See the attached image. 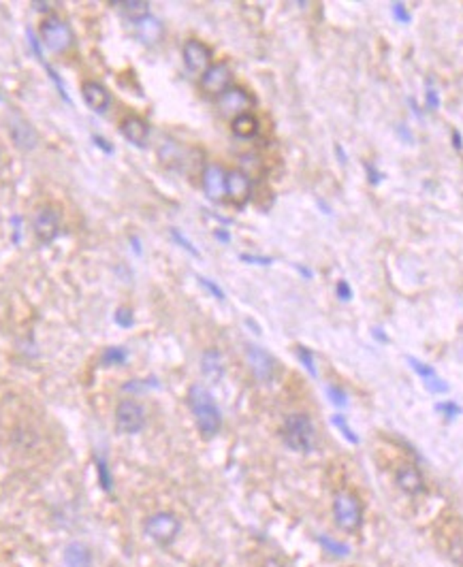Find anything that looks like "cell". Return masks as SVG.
I'll list each match as a JSON object with an SVG mask.
<instances>
[{
  "label": "cell",
  "instance_id": "cell-16",
  "mask_svg": "<svg viewBox=\"0 0 463 567\" xmlns=\"http://www.w3.org/2000/svg\"><path fill=\"white\" fill-rule=\"evenodd\" d=\"M81 98L85 105H88V109H92L94 113H105L111 105L109 90L99 81H85L81 86Z\"/></svg>",
  "mask_w": 463,
  "mask_h": 567
},
{
  "label": "cell",
  "instance_id": "cell-41",
  "mask_svg": "<svg viewBox=\"0 0 463 567\" xmlns=\"http://www.w3.org/2000/svg\"><path fill=\"white\" fill-rule=\"evenodd\" d=\"M397 134L406 141V143H412V134H410V130H408V126L406 124H399L397 126Z\"/></svg>",
  "mask_w": 463,
  "mask_h": 567
},
{
  "label": "cell",
  "instance_id": "cell-44",
  "mask_svg": "<svg viewBox=\"0 0 463 567\" xmlns=\"http://www.w3.org/2000/svg\"><path fill=\"white\" fill-rule=\"evenodd\" d=\"M335 154H337V158H339V162H342V164L348 162V156L344 154V150H342V146H339V143L335 146Z\"/></svg>",
  "mask_w": 463,
  "mask_h": 567
},
{
  "label": "cell",
  "instance_id": "cell-11",
  "mask_svg": "<svg viewBox=\"0 0 463 567\" xmlns=\"http://www.w3.org/2000/svg\"><path fill=\"white\" fill-rule=\"evenodd\" d=\"M201 88L208 94L220 96L224 90L230 88V69L226 62H216L212 64L203 75H201Z\"/></svg>",
  "mask_w": 463,
  "mask_h": 567
},
{
  "label": "cell",
  "instance_id": "cell-4",
  "mask_svg": "<svg viewBox=\"0 0 463 567\" xmlns=\"http://www.w3.org/2000/svg\"><path fill=\"white\" fill-rule=\"evenodd\" d=\"M143 531L158 546H171L182 531V521L173 512H154L143 523Z\"/></svg>",
  "mask_w": 463,
  "mask_h": 567
},
{
  "label": "cell",
  "instance_id": "cell-23",
  "mask_svg": "<svg viewBox=\"0 0 463 567\" xmlns=\"http://www.w3.org/2000/svg\"><path fill=\"white\" fill-rule=\"evenodd\" d=\"M126 350L124 348H118V346H113V348H107L101 356V363L103 367H115V365H124L126 363Z\"/></svg>",
  "mask_w": 463,
  "mask_h": 567
},
{
  "label": "cell",
  "instance_id": "cell-37",
  "mask_svg": "<svg viewBox=\"0 0 463 567\" xmlns=\"http://www.w3.org/2000/svg\"><path fill=\"white\" fill-rule=\"evenodd\" d=\"M427 107H429V111H438L440 109V94H438V90L436 88H427Z\"/></svg>",
  "mask_w": 463,
  "mask_h": 567
},
{
  "label": "cell",
  "instance_id": "cell-13",
  "mask_svg": "<svg viewBox=\"0 0 463 567\" xmlns=\"http://www.w3.org/2000/svg\"><path fill=\"white\" fill-rule=\"evenodd\" d=\"M203 192L212 203H220L226 196V171L220 164H208L203 171Z\"/></svg>",
  "mask_w": 463,
  "mask_h": 567
},
{
  "label": "cell",
  "instance_id": "cell-20",
  "mask_svg": "<svg viewBox=\"0 0 463 567\" xmlns=\"http://www.w3.org/2000/svg\"><path fill=\"white\" fill-rule=\"evenodd\" d=\"M113 7H118L135 24L150 15V3H146V0H122V3H113Z\"/></svg>",
  "mask_w": 463,
  "mask_h": 567
},
{
  "label": "cell",
  "instance_id": "cell-14",
  "mask_svg": "<svg viewBox=\"0 0 463 567\" xmlns=\"http://www.w3.org/2000/svg\"><path fill=\"white\" fill-rule=\"evenodd\" d=\"M395 482H397V487H399L403 493H406V495H412V497L425 493V489H427L425 478H423L421 469H419L416 465H412V463H403V465L397 469Z\"/></svg>",
  "mask_w": 463,
  "mask_h": 567
},
{
  "label": "cell",
  "instance_id": "cell-26",
  "mask_svg": "<svg viewBox=\"0 0 463 567\" xmlns=\"http://www.w3.org/2000/svg\"><path fill=\"white\" fill-rule=\"evenodd\" d=\"M448 555H451V559H453L457 565L463 567V533L455 535L453 540H451V544H448Z\"/></svg>",
  "mask_w": 463,
  "mask_h": 567
},
{
  "label": "cell",
  "instance_id": "cell-9",
  "mask_svg": "<svg viewBox=\"0 0 463 567\" xmlns=\"http://www.w3.org/2000/svg\"><path fill=\"white\" fill-rule=\"evenodd\" d=\"M252 107V98L246 90L242 88H228L218 96V109L224 118H237L248 113V109Z\"/></svg>",
  "mask_w": 463,
  "mask_h": 567
},
{
  "label": "cell",
  "instance_id": "cell-17",
  "mask_svg": "<svg viewBox=\"0 0 463 567\" xmlns=\"http://www.w3.org/2000/svg\"><path fill=\"white\" fill-rule=\"evenodd\" d=\"M124 139L128 141V143L137 146V148H143L148 143V139H150V126L146 120H141L137 116H128L122 120V126H120Z\"/></svg>",
  "mask_w": 463,
  "mask_h": 567
},
{
  "label": "cell",
  "instance_id": "cell-39",
  "mask_svg": "<svg viewBox=\"0 0 463 567\" xmlns=\"http://www.w3.org/2000/svg\"><path fill=\"white\" fill-rule=\"evenodd\" d=\"M365 171H367V177H369V184H380L382 182V173L378 171V168H376L371 162H365Z\"/></svg>",
  "mask_w": 463,
  "mask_h": 567
},
{
  "label": "cell",
  "instance_id": "cell-7",
  "mask_svg": "<svg viewBox=\"0 0 463 567\" xmlns=\"http://www.w3.org/2000/svg\"><path fill=\"white\" fill-rule=\"evenodd\" d=\"M33 231L41 243H51L60 233V211L51 205H43L35 211Z\"/></svg>",
  "mask_w": 463,
  "mask_h": 567
},
{
  "label": "cell",
  "instance_id": "cell-5",
  "mask_svg": "<svg viewBox=\"0 0 463 567\" xmlns=\"http://www.w3.org/2000/svg\"><path fill=\"white\" fill-rule=\"evenodd\" d=\"M146 427V408L135 399H122L115 408V429L122 435L141 433Z\"/></svg>",
  "mask_w": 463,
  "mask_h": 567
},
{
  "label": "cell",
  "instance_id": "cell-8",
  "mask_svg": "<svg viewBox=\"0 0 463 567\" xmlns=\"http://www.w3.org/2000/svg\"><path fill=\"white\" fill-rule=\"evenodd\" d=\"M246 360L258 382H271L276 374V360L273 356L260 346H248L246 348Z\"/></svg>",
  "mask_w": 463,
  "mask_h": 567
},
{
  "label": "cell",
  "instance_id": "cell-1",
  "mask_svg": "<svg viewBox=\"0 0 463 567\" xmlns=\"http://www.w3.org/2000/svg\"><path fill=\"white\" fill-rule=\"evenodd\" d=\"M188 405H190V412L194 416V422H196L201 435L214 437L222 427V414H220V408L212 396V392L205 386L194 384L188 390Z\"/></svg>",
  "mask_w": 463,
  "mask_h": 567
},
{
  "label": "cell",
  "instance_id": "cell-6",
  "mask_svg": "<svg viewBox=\"0 0 463 567\" xmlns=\"http://www.w3.org/2000/svg\"><path fill=\"white\" fill-rule=\"evenodd\" d=\"M41 37H43V43L49 51H56V53H62L67 51L71 45H73V33L71 28L56 15H49L43 19L41 24Z\"/></svg>",
  "mask_w": 463,
  "mask_h": 567
},
{
  "label": "cell",
  "instance_id": "cell-19",
  "mask_svg": "<svg viewBox=\"0 0 463 567\" xmlns=\"http://www.w3.org/2000/svg\"><path fill=\"white\" fill-rule=\"evenodd\" d=\"M65 565L67 567H92V552L81 542H71L65 548Z\"/></svg>",
  "mask_w": 463,
  "mask_h": 567
},
{
  "label": "cell",
  "instance_id": "cell-12",
  "mask_svg": "<svg viewBox=\"0 0 463 567\" xmlns=\"http://www.w3.org/2000/svg\"><path fill=\"white\" fill-rule=\"evenodd\" d=\"M250 194H252V182L244 171H239V168L226 171V196L230 203L242 207L250 201Z\"/></svg>",
  "mask_w": 463,
  "mask_h": 567
},
{
  "label": "cell",
  "instance_id": "cell-45",
  "mask_svg": "<svg viewBox=\"0 0 463 567\" xmlns=\"http://www.w3.org/2000/svg\"><path fill=\"white\" fill-rule=\"evenodd\" d=\"M131 243H133V250H135L137 254H141V247H139V239H137V237H131Z\"/></svg>",
  "mask_w": 463,
  "mask_h": 567
},
{
  "label": "cell",
  "instance_id": "cell-34",
  "mask_svg": "<svg viewBox=\"0 0 463 567\" xmlns=\"http://www.w3.org/2000/svg\"><path fill=\"white\" fill-rule=\"evenodd\" d=\"M335 293H337L339 301H351V299H353V288H351V284L346 281V279H339V281H337Z\"/></svg>",
  "mask_w": 463,
  "mask_h": 567
},
{
  "label": "cell",
  "instance_id": "cell-21",
  "mask_svg": "<svg viewBox=\"0 0 463 567\" xmlns=\"http://www.w3.org/2000/svg\"><path fill=\"white\" fill-rule=\"evenodd\" d=\"M230 128H233V134H237L239 139H252L258 132V120L252 113H244V116H237L230 122Z\"/></svg>",
  "mask_w": 463,
  "mask_h": 567
},
{
  "label": "cell",
  "instance_id": "cell-32",
  "mask_svg": "<svg viewBox=\"0 0 463 567\" xmlns=\"http://www.w3.org/2000/svg\"><path fill=\"white\" fill-rule=\"evenodd\" d=\"M321 544L329 550V552H333V555H337V557H346L348 555V546H344V544H339V542H335V540H329V537H321Z\"/></svg>",
  "mask_w": 463,
  "mask_h": 567
},
{
  "label": "cell",
  "instance_id": "cell-38",
  "mask_svg": "<svg viewBox=\"0 0 463 567\" xmlns=\"http://www.w3.org/2000/svg\"><path fill=\"white\" fill-rule=\"evenodd\" d=\"M425 386H427V390H431V392H448V384L442 380V378H433V380H429V382H425Z\"/></svg>",
  "mask_w": 463,
  "mask_h": 567
},
{
  "label": "cell",
  "instance_id": "cell-36",
  "mask_svg": "<svg viewBox=\"0 0 463 567\" xmlns=\"http://www.w3.org/2000/svg\"><path fill=\"white\" fill-rule=\"evenodd\" d=\"M239 259L244 263H248V265H263V267L273 265V259H269V256H252V254H242Z\"/></svg>",
  "mask_w": 463,
  "mask_h": 567
},
{
  "label": "cell",
  "instance_id": "cell-24",
  "mask_svg": "<svg viewBox=\"0 0 463 567\" xmlns=\"http://www.w3.org/2000/svg\"><path fill=\"white\" fill-rule=\"evenodd\" d=\"M169 235H171V239L176 241V243H178L182 250H186L188 254H192L194 259H201V252L196 250V245H194V243H192V241H190V239H188V237H186V235H184L180 229H171V231H169Z\"/></svg>",
  "mask_w": 463,
  "mask_h": 567
},
{
  "label": "cell",
  "instance_id": "cell-30",
  "mask_svg": "<svg viewBox=\"0 0 463 567\" xmlns=\"http://www.w3.org/2000/svg\"><path fill=\"white\" fill-rule=\"evenodd\" d=\"M297 356H299V360L303 363V367L305 369L316 378L318 374H316V365H314V356H312V352L308 350V348H303V346H297Z\"/></svg>",
  "mask_w": 463,
  "mask_h": 567
},
{
  "label": "cell",
  "instance_id": "cell-42",
  "mask_svg": "<svg viewBox=\"0 0 463 567\" xmlns=\"http://www.w3.org/2000/svg\"><path fill=\"white\" fill-rule=\"evenodd\" d=\"M92 139L96 141V146H99V148H103L107 154H111V152H113V148H111V146H107V141H105V139H101V137H96V134H94Z\"/></svg>",
  "mask_w": 463,
  "mask_h": 567
},
{
  "label": "cell",
  "instance_id": "cell-2",
  "mask_svg": "<svg viewBox=\"0 0 463 567\" xmlns=\"http://www.w3.org/2000/svg\"><path fill=\"white\" fill-rule=\"evenodd\" d=\"M282 439L284 444L295 450V452H312L314 442H316V429L314 422L310 420L308 414H291L286 416L284 424H282Z\"/></svg>",
  "mask_w": 463,
  "mask_h": 567
},
{
  "label": "cell",
  "instance_id": "cell-28",
  "mask_svg": "<svg viewBox=\"0 0 463 567\" xmlns=\"http://www.w3.org/2000/svg\"><path fill=\"white\" fill-rule=\"evenodd\" d=\"M391 11H393V17L397 19V24H410L412 21V13L408 11V7L403 3H393Z\"/></svg>",
  "mask_w": 463,
  "mask_h": 567
},
{
  "label": "cell",
  "instance_id": "cell-27",
  "mask_svg": "<svg viewBox=\"0 0 463 567\" xmlns=\"http://www.w3.org/2000/svg\"><path fill=\"white\" fill-rule=\"evenodd\" d=\"M196 279H199V284H201V286H203V288H205V290H208V293H210L212 297H216L218 301H224V299H226V297H224V290H222V288L218 286V284H216L214 279H210V277H203V275H199Z\"/></svg>",
  "mask_w": 463,
  "mask_h": 567
},
{
  "label": "cell",
  "instance_id": "cell-33",
  "mask_svg": "<svg viewBox=\"0 0 463 567\" xmlns=\"http://www.w3.org/2000/svg\"><path fill=\"white\" fill-rule=\"evenodd\" d=\"M327 394H329L331 403H335L339 408H344L346 403H348V396H346V392L342 388H337V386H327Z\"/></svg>",
  "mask_w": 463,
  "mask_h": 567
},
{
  "label": "cell",
  "instance_id": "cell-43",
  "mask_svg": "<svg viewBox=\"0 0 463 567\" xmlns=\"http://www.w3.org/2000/svg\"><path fill=\"white\" fill-rule=\"evenodd\" d=\"M453 146H455V150L463 148V141H461V132L459 130H453Z\"/></svg>",
  "mask_w": 463,
  "mask_h": 567
},
{
  "label": "cell",
  "instance_id": "cell-25",
  "mask_svg": "<svg viewBox=\"0 0 463 567\" xmlns=\"http://www.w3.org/2000/svg\"><path fill=\"white\" fill-rule=\"evenodd\" d=\"M408 363H410V367L412 369L423 378V382H429V380H433L436 378L438 374H436V369H433L431 365H425L423 360H419V358H414V356H408Z\"/></svg>",
  "mask_w": 463,
  "mask_h": 567
},
{
  "label": "cell",
  "instance_id": "cell-3",
  "mask_svg": "<svg viewBox=\"0 0 463 567\" xmlns=\"http://www.w3.org/2000/svg\"><path fill=\"white\" fill-rule=\"evenodd\" d=\"M333 518L342 531H359L363 525V505L351 491H342L333 497Z\"/></svg>",
  "mask_w": 463,
  "mask_h": 567
},
{
  "label": "cell",
  "instance_id": "cell-15",
  "mask_svg": "<svg viewBox=\"0 0 463 567\" xmlns=\"http://www.w3.org/2000/svg\"><path fill=\"white\" fill-rule=\"evenodd\" d=\"M9 134L13 139V143L19 148V150H26V152H31L37 148V130L33 128V124L24 120L22 116H15L9 124Z\"/></svg>",
  "mask_w": 463,
  "mask_h": 567
},
{
  "label": "cell",
  "instance_id": "cell-40",
  "mask_svg": "<svg viewBox=\"0 0 463 567\" xmlns=\"http://www.w3.org/2000/svg\"><path fill=\"white\" fill-rule=\"evenodd\" d=\"M438 412H444L448 418H455V416H459V414H461V408H459L457 403L448 401V403H440V405H438Z\"/></svg>",
  "mask_w": 463,
  "mask_h": 567
},
{
  "label": "cell",
  "instance_id": "cell-46",
  "mask_svg": "<svg viewBox=\"0 0 463 567\" xmlns=\"http://www.w3.org/2000/svg\"><path fill=\"white\" fill-rule=\"evenodd\" d=\"M216 237L218 239H222V241H228L230 237H228V233H222V231H216Z\"/></svg>",
  "mask_w": 463,
  "mask_h": 567
},
{
  "label": "cell",
  "instance_id": "cell-35",
  "mask_svg": "<svg viewBox=\"0 0 463 567\" xmlns=\"http://www.w3.org/2000/svg\"><path fill=\"white\" fill-rule=\"evenodd\" d=\"M99 480H101L103 489L109 493L111 491V473H109V467L105 465V461H99Z\"/></svg>",
  "mask_w": 463,
  "mask_h": 567
},
{
  "label": "cell",
  "instance_id": "cell-31",
  "mask_svg": "<svg viewBox=\"0 0 463 567\" xmlns=\"http://www.w3.org/2000/svg\"><path fill=\"white\" fill-rule=\"evenodd\" d=\"M333 424H335V427H337V429L342 431V435H344L346 439H348V442H353V444H357V442H359V437H357V435L353 433V429L348 427V424H346L344 416L335 414V416H333Z\"/></svg>",
  "mask_w": 463,
  "mask_h": 567
},
{
  "label": "cell",
  "instance_id": "cell-22",
  "mask_svg": "<svg viewBox=\"0 0 463 567\" xmlns=\"http://www.w3.org/2000/svg\"><path fill=\"white\" fill-rule=\"evenodd\" d=\"M137 30H139V37L146 43H156L162 35V26L156 17L148 15L146 19L137 21Z\"/></svg>",
  "mask_w": 463,
  "mask_h": 567
},
{
  "label": "cell",
  "instance_id": "cell-47",
  "mask_svg": "<svg viewBox=\"0 0 463 567\" xmlns=\"http://www.w3.org/2000/svg\"><path fill=\"white\" fill-rule=\"evenodd\" d=\"M0 98H3V96H0Z\"/></svg>",
  "mask_w": 463,
  "mask_h": 567
},
{
  "label": "cell",
  "instance_id": "cell-10",
  "mask_svg": "<svg viewBox=\"0 0 463 567\" xmlns=\"http://www.w3.org/2000/svg\"><path fill=\"white\" fill-rule=\"evenodd\" d=\"M182 58H184V64L190 73L203 75L212 67V49L205 43L190 39V41H186V45L182 49Z\"/></svg>",
  "mask_w": 463,
  "mask_h": 567
},
{
  "label": "cell",
  "instance_id": "cell-18",
  "mask_svg": "<svg viewBox=\"0 0 463 567\" xmlns=\"http://www.w3.org/2000/svg\"><path fill=\"white\" fill-rule=\"evenodd\" d=\"M201 374L210 384H218L224 376V363L218 350H205L201 356Z\"/></svg>",
  "mask_w": 463,
  "mask_h": 567
},
{
  "label": "cell",
  "instance_id": "cell-29",
  "mask_svg": "<svg viewBox=\"0 0 463 567\" xmlns=\"http://www.w3.org/2000/svg\"><path fill=\"white\" fill-rule=\"evenodd\" d=\"M113 320L118 322L122 329H131V326L135 324V316H133V311H131L128 307H120L118 311H115Z\"/></svg>",
  "mask_w": 463,
  "mask_h": 567
}]
</instances>
